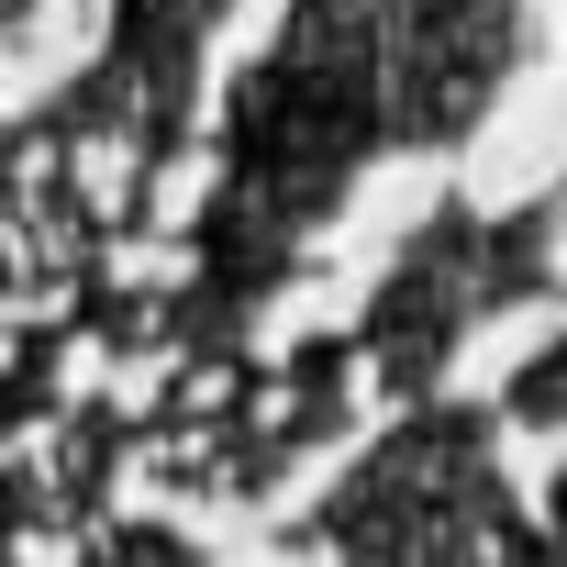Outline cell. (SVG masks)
Masks as SVG:
<instances>
[{
	"label": "cell",
	"instance_id": "1",
	"mask_svg": "<svg viewBox=\"0 0 567 567\" xmlns=\"http://www.w3.org/2000/svg\"><path fill=\"white\" fill-rule=\"evenodd\" d=\"M512 412H523V423H556V412H567V357H545V368H523V390H512Z\"/></svg>",
	"mask_w": 567,
	"mask_h": 567
}]
</instances>
